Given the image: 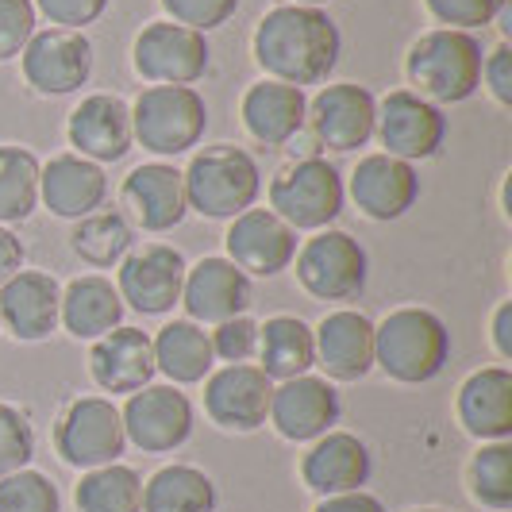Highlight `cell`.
<instances>
[{"mask_svg": "<svg viewBox=\"0 0 512 512\" xmlns=\"http://www.w3.org/2000/svg\"><path fill=\"white\" fill-rule=\"evenodd\" d=\"M255 62L270 81L285 85H320L339 66L343 35L324 8L282 4L270 8L255 27Z\"/></svg>", "mask_w": 512, "mask_h": 512, "instance_id": "obj_1", "label": "cell"}, {"mask_svg": "<svg viewBox=\"0 0 512 512\" xmlns=\"http://www.w3.org/2000/svg\"><path fill=\"white\" fill-rule=\"evenodd\" d=\"M451 362V332L432 308H393L374 324V366L389 382L424 385Z\"/></svg>", "mask_w": 512, "mask_h": 512, "instance_id": "obj_2", "label": "cell"}, {"mask_svg": "<svg viewBox=\"0 0 512 512\" xmlns=\"http://www.w3.org/2000/svg\"><path fill=\"white\" fill-rule=\"evenodd\" d=\"M405 74L416 97L432 104H462L482 89V43L470 31L436 27L409 47Z\"/></svg>", "mask_w": 512, "mask_h": 512, "instance_id": "obj_3", "label": "cell"}, {"mask_svg": "<svg viewBox=\"0 0 512 512\" xmlns=\"http://www.w3.org/2000/svg\"><path fill=\"white\" fill-rule=\"evenodd\" d=\"M185 178V201L193 212H201L208 220H235L239 212L255 208L262 193V170H258L255 154L231 143H216L193 154L189 170H181Z\"/></svg>", "mask_w": 512, "mask_h": 512, "instance_id": "obj_4", "label": "cell"}, {"mask_svg": "<svg viewBox=\"0 0 512 512\" xmlns=\"http://www.w3.org/2000/svg\"><path fill=\"white\" fill-rule=\"evenodd\" d=\"M208 128V104L193 85H151L131 104V135L143 151L178 158L193 151Z\"/></svg>", "mask_w": 512, "mask_h": 512, "instance_id": "obj_5", "label": "cell"}, {"mask_svg": "<svg viewBox=\"0 0 512 512\" xmlns=\"http://www.w3.org/2000/svg\"><path fill=\"white\" fill-rule=\"evenodd\" d=\"M343 201H347L343 178L320 154L293 158L270 178V212L293 231L332 228L343 212Z\"/></svg>", "mask_w": 512, "mask_h": 512, "instance_id": "obj_6", "label": "cell"}, {"mask_svg": "<svg viewBox=\"0 0 512 512\" xmlns=\"http://www.w3.org/2000/svg\"><path fill=\"white\" fill-rule=\"evenodd\" d=\"M297 282L316 301H355L370 278L366 247L351 231L324 228L297 247Z\"/></svg>", "mask_w": 512, "mask_h": 512, "instance_id": "obj_7", "label": "cell"}, {"mask_svg": "<svg viewBox=\"0 0 512 512\" xmlns=\"http://www.w3.org/2000/svg\"><path fill=\"white\" fill-rule=\"evenodd\" d=\"M54 451L74 470H97L108 462H120L128 451L120 409L108 397H77L54 424Z\"/></svg>", "mask_w": 512, "mask_h": 512, "instance_id": "obj_8", "label": "cell"}, {"mask_svg": "<svg viewBox=\"0 0 512 512\" xmlns=\"http://www.w3.org/2000/svg\"><path fill=\"white\" fill-rule=\"evenodd\" d=\"M120 420H124L128 443H135L139 451L170 455V451H178V447L189 443L197 412H193V401L181 393L178 385L151 382L143 385L139 393H131L128 405L120 409Z\"/></svg>", "mask_w": 512, "mask_h": 512, "instance_id": "obj_9", "label": "cell"}, {"mask_svg": "<svg viewBox=\"0 0 512 512\" xmlns=\"http://www.w3.org/2000/svg\"><path fill=\"white\" fill-rule=\"evenodd\" d=\"M185 270H189L185 255L166 243L131 247L116 270V293L124 308H135L139 316H166L174 312V305H181Z\"/></svg>", "mask_w": 512, "mask_h": 512, "instance_id": "obj_10", "label": "cell"}, {"mask_svg": "<svg viewBox=\"0 0 512 512\" xmlns=\"http://www.w3.org/2000/svg\"><path fill=\"white\" fill-rule=\"evenodd\" d=\"M208 39L201 31H189L170 20H158L139 31L131 47L135 74L151 85H193L208 74Z\"/></svg>", "mask_w": 512, "mask_h": 512, "instance_id": "obj_11", "label": "cell"}, {"mask_svg": "<svg viewBox=\"0 0 512 512\" xmlns=\"http://www.w3.org/2000/svg\"><path fill=\"white\" fill-rule=\"evenodd\" d=\"M24 81L39 97H66L77 93L89 74H93V43L85 31H66V27H47L35 31L20 51Z\"/></svg>", "mask_w": 512, "mask_h": 512, "instance_id": "obj_12", "label": "cell"}, {"mask_svg": "<svg viewBox=\"0 0 512 512\" xmlns=\"http://www.w3.org/2000/svg\"><path fill=\"white\" fill-rule=\"evenodd\" d=\"M374 135L382 139L385 154H393L401 162H424V158H436L443 151L447 116L439 104L416 97L412 89H393L378 104Z\"/></svg>", "mask_w": 512, "mask_h": 512, "instance_id": "obj_13", "label": "cell"}, {"mask_svg": "<svg viewBox=\"0 0 512 512\" xmlns=\"http://www.w3.org/2000/svg\"><path fill=\"white\" fill-rule=\"evenodd\" d=\"M270 397H274V382L251 362H231L205 378V412L220 432L251 436L258 428H266Z\"/></svg>", "mask_w": 512, "mask_h": 512, "instance_id": "obj_14", "label": "cell"}, {"mask_svg": "<svg viewBox=\"0 0 512 512\" xmlns=\"http://www.w3.org/2000/svg\"><path fill=\"white\" fill-rule=\"evenodd\" d=\"M374 120H378V101L370 89L355 81H339L320 89L308 101L305 124L312 128V139L335 154H351L374 139Z\"/></svg>", "mask_w": 512, "mask_h": 512, "instance_id": "obj_15", "label": "cell"}, {"mask_svg": "<svg viewBox=\"0 0 512 512\" xmlns=\"http://www.w3.org/2000/svg\"><path fill=\"white\" fill-rule=\"evenodd\" d=\"M339 416H343V401L335 382L320 374H301L274 385L266 424H274V432L289 443H316L339 424Z\"/></svg>", "mask_w": 512, "mask_h": 512, "instance_id": "obj_16", "label": "cell"}, {"mask_svg": "<svg viewBox=\"0 0 512 512\" xmlns=\"http://www.w3.org/2000/svg\"><path fill=\"white\" fill-rule=\"evenodd\" d=\"M224 247L228 262H235L247 278H278L297 258V231L270 208H247L231 220Z\"/></svg>", "mask_w": 512, "mask_h": 512, "instance_id": "obj_17", "label": "cell"}, {"mask_svg": "<svg viewBox=\"0 0 512 512\" xmlns=\"http://www.w3.org/2000/svg\"><path fill=\"white\" fill-rule=\"evenodd\" d=\"M181 308L193 324H224L231 316H247L251 308V278L220 255H205L197 266L185 270L181 285Z\"/></svg>", "mask_w": 512, "mask_h": 512, "instance_id": "obj_18", "label": "cell"}, {"mask_svg": "<svg viewBox=\"0 0 512 512\" xmlns=\"http://www.w3.org/2000/svg\"><path fill=\"white\" fill-rule=\"evenodd\" d=\"M120 205L139 228L151 231V235L174 231L189 216L185 178L170 162H143L120 185Z\"/></svg>", "mask_w": 512, "mask_h": 512, "instance_id": "obj_19", "label": "cell"}, {"mask_svg": "<svg viewBox=\"0 0 512 512\" xmlns=\"http://www.w3.org/2000/svg\"><path fill=\"white\" fill-rule=\"evenodd\" d=\"M316 366L328 382H362L374 370V320L355 308L328 312L316 328Z\"/></svg>", "mask_w": 512, "mask_h": 512, "instance_id": "obj_20", "label": "cell"}, {"mask_svg": "<svg viewBox=\"0 0 512 512\" xmlns=\"http://www.w3.org/2000/svg\"><path fill=\"white\" fill-rule=\"evenodd\" d=\"M351 201L366 220H401L420 201V174L412 170V162H401L385 151L366 154L351 174Z\"/></svg>", "mask_w": 512, "mask_h": 512, "instance_id": "obj_21", "label": "cell"}, {"mask_svg": "<svg viewBox=\"0 0 512 512\" xmlns=\"http://www.w3.org/2000/svg\"><path fill=\"white\" fill-rule=\"evenodd\" d=\"M66 139L74 154L89 158V162H120L124 154L135 147L131 135V108L112 93H93L77 104L66 120Z\"/></svg>", "mask_w": 512, "mask_h": 512, "instance_id": "obj_22", "label": "cell"}, {"mask_svg": "<svg viewBox=\"0 0 512 512\" xmlns=\"http://www.w3.org/2000/svg\"><path fill=\"white\" fill-rule=\"evenodd\" d=\"M62 285L43 270H20L0 285V328L20 343H43L58 328Z\"/></svg>", "mask_w": 512, "mask_h": 512, "instance_id": "obj_23", "label": "cell"}, {"mask_svg": "<svg viewBox=\"0 0 512 512\" xmlns=\"http://www.w3.org/2000/svg\"><path fill=\"white\" fill-rule=\"evenodd\" d=\"M374 474V455L355 432H339L332 428L328 436H320L308 455L301 459V482L316 497H335V493H355L366 489Z\"/></svg>", "mask_w": 512, "mask_h": 512, "instance_id": "obj_24", "label": "cell"}, {"mask_svg": "<svg viewBox=\"0 0 512 512\" xmlns=\"http://www.w3.org/2000/svg\"><path fill=\"white\" fill-rule=\"evenodd\" d=\"M39 201L58 220H81L97 212L108 201L104 166L81 154H54L47 166H39Z\"/></svg>", "mask_w": 512, "mask_h": 512, "instance_id": "obj_25", "label": "cell"}, {"mask_svg": "<svg viewBox=\"0 0 512 512\" xmlns=\"http://www.w3.org/2000/svg\"><path fill=\"white\" fill-rule=\"evenodd\" d=\"M89 374L93 382L101 385L104 393H139L143 385L154 382V347L151 335L143 328H116V332L93 339V351H89Z\"/></svg>", "mask_w": 512, "mask_h": 512, "instance_id": "obj_26", "label": "cell"}, {"mask_svg": "<svg viewBox=\"0 0 512 512\" xmlns=\"http://www.w3.org/2000/svg\"><path fill=\"white\" fill-rule=\"evenodd\" d=\"M239 116H243V128H247V135L255 143H262V147H285V143H293L305 131L308 97L305 89H297V85L262 77L258 85H251L243 93Z\"/></svg>", "mask_w": 512, "mask_h": 512, "instance_id": "obj_27", "label": "cell"}, {"mask_svg": "<svg viewBox=\"0 0 512 512\" xmlns=\"http://www.w3.org/2000/svg\"><path fill=\"white\" fill-rule=\"evenodd\" d=\"M459 424L466 436L478 443H497L512 439V370L509 366H486L474 370L459 385Z\"/></svg>", "mask_w": 512, "mask_h": 512, "instance_id": "obj_28", "label": "cell"}, {"mask_svg": "<svg viewBox=\"0 0 512 512\" xmlns=\"http://www.w3.org/2000/svg\"><path fill=\"white\" fill-rule=\"evenodd\" d=\"M58 324L74 339H101L124 324V301L116 285L101 274H81L70 285H62V308Z\"/></svg>", "mask_w": 512, "mask_h": 512, "instance_id": "obj_29", "label": "cell"}, {"mask_svg": "<svg viewBox=\"0 0 512 512\" xmlns=\"http://www.w3.org/2000/svg\"><path fill=\"white\" fill-rule=\"evenodd\" d=\"M151 347H154V370L170 385H178V389L181 385H201L216 370L212 339L193 320H170L166 328H158Z\"/></svg>", "mask_w": 512, "mask_h": 512, "instance_id": "obj_30", "label": "cell"}, {"mask_svg": "<svg viewBox=\"0 0 512 512\" xmlns=\"http://www.w3.org/2000/svg\"><path fill=\"white\" fill-rule=\"evenodd\" d=\"M258 370L270 382H289L301 378L316 366V343L312 328L301 316H270L266 324H258Z\"/></svg>", "mask_w": 512, "mask_h": 512, "instance_id": "obj_31", "label": "cell"}, {"mask_svg": "<svg viewBox=\"0 0 512 512\" xmlns=\"http://www.w3.org/2000/svg\"><path fill=\"white\" fill-rule=\"evenodd\" d=\"M216 505V482L189 462H170L143 482V512H216Z\"/></svg>", "mask_w": 512, "mask_h": 512, "instance_id": "obj_32", "label": "cell"}, {"mask_svg": "<svg viewBox=\"0 0 512 512\" xmlns=\"http://www.w3.org/2000/svg\"><path fill=\"white\" fill-rule=\"evenodd\" d=\"M70 247H74V255L81 258L85 266H93V270H108V266H120L124 255L135 247V231H131L124 212L97 208V212H89V216L74 220Z\"/></svg>", "mask_w": 512, "mask_h": 512, "instance_id": "obj_33", "label": "cell"}, {"mask_svg": "<svg viewBox=\"0 0 512 512\" xmlns=\"http://www.w3.org/2000/svg\"><path fill=\"white\" fill-rule=\"evenodd\" d=\"M77 512H143V478L128 462L85 470L74 489Z\"/></svg>", "mask_w": 512, "mask_h": 512, "instance_id": "obj_34", "label": "cell"}, {"mask_svg": "<svg viewBox=\"0 0 512 512\" xmlns=\"http://www.w3.org/2000/svg\"><path fill=\"white\" fill-rule=\"evenodd\" d=\"M39 158L27 147L0 143V224H24L39 208Z\"/></svg>", "mask_w": 512, "mask_h": 512, "instance_id": "obj_35", "label": "cell"}, {"mask_svg": "<svg viewBox=\"0 0 512 512\" xmlns=\"http://www.w3.org/2000/svg\"><path fill=\"white\" fill-rule=\"evenodd\" d=\"M470 497L489 512H512V439L482 443L466 466Z\"/></svg>", "mask_w": 512, "mask_h": 512, "instance_id": "obj_36", "label": "cell"}, {"mask_svg": "<svg viewBox=\"0 0 512 512\" xmlns=\"http://www.w3.org/2000/svg\"><path fill=\"white\" fill-rule=\"evenodd\" d=\"M0 512H62V493L43 470H16L0 478Z\"/></svg>", "mask_w": 512, "mask_h": 512, "instance_id": "obj_37", "label": "cell"}, {"mask_svg": "<svg viewBox=\"0 0 512 512\" xmlns=\"http://www.w3.org/2000/svg\"><path fill=\"white\" fill-rule=\"evenodd\" d=\"M35 459V424L20 405L0 401V478L31 466Z\"/></svg>", "mask_w": 512, "mask_h": 512, "instance_id": "obj_38", "label": "cell"}, {"mask_svg": "<svg viewBox=\"0 0 512 512\" xmlns=\"http://www.w3.org/2000/svg\"><path fill=\"white\" fill-rule=\"evenodd\" d=\"M424 4L436 24L451 31H474V27L493 24L509 0H424Z\"/></svg>", "mask_w": 512, "mask_h": 512, "instance_id": "obj_39", "label": "cell"}, {"mask_svg": "<svg viewBox=\"0 0 512 512\" xmlns=\"http://www.w3.org/2000/svg\"><path fill=\"white\" fill-rule=\"evenodd\" d=\"M162 8L170 16V24H181L205 35V31L228 24L235 8H239V0H162Z\"/></svg>", "mask_w": 512, "mask_h": 512, "instance_id": "obj_40", "label": "cell"}, {"mask_svg": "<svg viewBox=\"0 0 512 512\" xmlns=\"http://www.w3.org/2000/svg\"><path fill=\"white\" fill-rule=\"evenodd\" d=\"M212 339V355L216 359L231 362H247L255 359L258 351V324L251 316H231L224 324H216V332H208Z\"/></svg>", "mask_w": 512, "mask_h": 512, "instance_id": "obj_41", "label": "cell"}, {"mask_svg": "<svg viewBox=\"0 0 512 512\" xmlns=\"http://www.w3.org/2000/svg\"><path fill=\"white\" fill-rule=\"evenodd\" d=\"M31 35H35V4L31 0H0V62L20 58Z\"/></svg>", "mask_w": 512, "mask_h": 512, "instance_id": "obj_42", "label": "cell"}, {"mask_svg": "<svg viewBox=\"0 0 512 512\" xmlns=\"http://www.w3.org/2000/svg\"><path fill=\"white\" fill-rule=\"evenodd\" d=\"M31 4L54 27H66V31H81V27L97 24L104 8H108V0H31Z\"/></svg>", "mask_w": 512, "mask_h": 512, "instance_id": "obj_43", "label": "cell"}, {"mask_svg": "<svg viewBox=\"0 0 512 512\" xmlns=\"http://www.w3.org/2000/svg\"><path fill=\"white\" fill-rule=\"evenodd\" d=\"M482 85H486L489 97L501 104V108H512V51H509V43L493 47V51L482 58Z\"/></svg>", "mask_w": 512, "mask_h": 512, "instance_id": "obj_44", "label": "cell"}, {"mask_svg": "<svg viewBox=\"0 0 512 512\" xmlns=\"http://www.w3.org/2000/svg\"><path fill=\"white\" fill-rule=\"evenodd\" d=\"M312 512H385V505L366 493V489H355V493H335V497H320V505Z\"/></svg>", "mask_w": 512, "mask_h": 512, "instance_id": "obj_45", "label": "cell"}, {"mask_svg": "<svg viewBox=\"0 0 512 512\" xmlns=\"http://www.w3.org/2000/svg\"><path fill=\"white\" fill-rule=\"evenodd\" d=\"M24 258H27V251H24V243H20V235L0 224V285L24 270Z\"/></svg>", "mask_w": 512, "mask_h": 512, "instance_id": "obj_46", "label": "cell"}, {"mask_svg": "<svg viewBox=\"0 0 512 512\" xmlns=\"http://www.w3.org/2000/svg\"><path fill=\"white\" fill-rule=\"evenodd\" d=\"M493 347H497L501 362L512 359V301H501L493 312Z\"/></svg>", "mask_w": 512, "mask_h": 512, "instance_id": "obj_47", "label": "cell"}, {"mask_svg": "<svg viewBox=\"0 0 512 512\" xmlns=\"http://www.w3.org/2000/svg\"><path fill=\"white\" fill-rule=\"evenodd\" d=\"M289 4H301V8H320V4H328V0H289Z\"/></svg>", "mask_w": 512, "mask_h": 512, "instance_id": "obj_48", "label": "cell"}, {"mask_svg": "<svg viewBox=\"0 0 512 512\" xmlns=\"http://www.w3.org/2000/svg\"><path fill=\"white\" fill-rule=\"evenodd\" d=\"M412 512H443V509H412Z\"/></svg>", "mask_w": 512, "mask_h": 512, "instance_id": "obj_49", "label": "cell"}]
</instances>
